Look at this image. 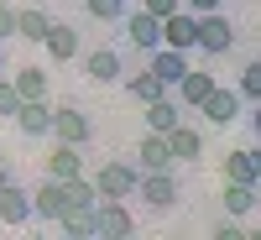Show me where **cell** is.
<instances>
[{"label":"cell","instance_id":"5b68a950","mask_svg":"<svg viewBox=\"0 0 261 240\" xmlns=\"http://www.w3.org/2000/svg\"><path fill=\"white\" fill-rule=\"evenodd\" d=\"M94 235H105V240H125L130 235V214H125L120 199H99L94 204Z\"/></svg>","mask_w":261,"mask_h":240},{"label":"cell","instance_id":"603a6c76","mask_svg":"<svg viewBox=\"0 0 261 240\" xmlns=\"http://www.w3.org/2000/svg\"><path fill=\"white\" fill-rule=\"evenodd\" d=\"M11 84H16L21 99H42V94H47V73H42V68H21Z\"/></svg>","mask_w":261,"mask_h":240},{"label":"cell","instance_id":"83f0119b","mask_svg":"<svg viewBox=\"0 0 261 240\" xmlns=\"http://www.w3.org/2000/svg\"><path fill=\"white\" fill-rule=\"evenodd\" d=\"M241 99H261V63H251L241 73Z\"/></svg>","mask_w":261,"mask_h":240},{"label":"cell","instance_id":"5bb4252c","mask_svg":"<svg viewBox=\"0 0 261 240\" xmlns=\"http://www.w3.org/2000/svg\"><path fill=\"white\" fill-rule=\"evenodd\" d=\"M151 73L172 89V84L188 73V52H178V47H151Z\"/></svg>","mask_w":261,"mask_h":240},{"label":"cell","instance_id":"e0dca14e","mask_svg":"<svg viewBox=\"0 0 261 240\" xmlns=\"http://www.w3.org/2000/svg\"><path fill=\"white\" fill-rule=\"evenodd\" d=\"M79 172H84L79 146H73V141H58V146H53V157H47V178H79Z\"/></svg>","mask_w":261,"mask_h":240},{"label":"cell","instance_id":"7402d4cb","mask_svg":"<svg viewBox=\"0 0 261 240\" xmlns=\"http://www.w3.org/2000/svg\"><path fill=\"white\" fill-rule=\"evenodd\" d=\"M63 188H68V209H94L99 204V188L84 183V178H63ZM68 209H63V214H68ZM63 214H58V220H63Z\"/></svg>","mask_w":261,"mask_h":240},{"label":"cell","instance_id":"44dd1931","mask_svg":"<svg viewBox=\"0 0 261 240\" xmlns=\"http://www.w3.org/2000/svg\"><path fill=\"white\" fill-rule=\"evenodd\" d=\"M178 120H183V110H178V104H172L167 94L146 104V125H151V130H162V136H167V130H172V125H178Z\"/></svg>","mask_w":261,"mask_h":240},{"label":"cell","instance_id":"3957f363","mask_svg":"<svg viewBox=\"0 0 261 240\" xmlns=\"http://www.w3.org/2000/svg\"><path fill=\"white\" fill-rule=\"evenodd\" d=\"M230 47H235V26H230L220 11H204V16H199V52L220 58V52H230Z\"/></svg>","mask_w":261,"mask_h":240},{"label":"cell","instance_id":"9a60e30c","mask_svg":"<svg viewBox=\"0 0 261 240\" xmlns=\"http://www.w3.org/2000/svg\"><path fill=\"white\" fill-rule=\"evenodd\" d=\"M167 146H172V157H178V162H199V157H204V136H199L193 125H183V120L167 130Z\"/></svg>","mask_w":261,"mask_h":240},{"label":"cell","instance_id":"4316f807","mask_svg":"<svg viewBox=\"0 0 261 240\" xmlns=\"http://www.w3.org/2000/svg\"><path fill=\"white\" fill-rule=\"evenodd\" d=\"M84 11L94 21H125V0H84Z\"/></svg>","mask_w":261,"mask_h":240},{"label":"cell","instance_id":"9c48e42d","mask_svg":"<svg viewBox=\"0 0 261 240\" xmlns=\"http://www.w3.org/2000/svg\"><path fill=\"white\" fill-rule=\"evenodd\" d=\"M136 157H141V172H172V162H178L162 130H146V141H141V151H136Z\"/></svg>","mask_w":261,"mask_h":240},{"label":"cell","instance_id":"277c9868","mask_svg":"<svg viewBox=\"0 0 261 240\" xmlns=\"http://www.w3.org/2000/svg\"><path fill=\"white\" fill-rule=\"evenodd\" d=\"M136 193H141L146 209H172V204H178V183H172V172H141Z\"/></svg>","mask_w":261,"mask_h":240},{"label":"cell","instance_id":"4fadbf2b","mask_svg":"<svg viewBox=\"0 0 261 240\" xmlns=\"http://www.w3.org/2000/svg\"><path fill=\"white\" fill-rule=\"evenodd\" d=\"M42 47H47L53 63H68V58H79V32L68 26V21H53L47 37H42Z\"/></svg>","mask_w":261,"mask_h":240},{"label":"cell","instance_id":"6da1fadb","mask_svg":"<svg viewBox=\"0 0 261 240\" xmlns=\"http://www.w3.org/2000/svg\"><path fill=\"white\" fill-rule=\"evenodd\" d=\"M162 47H178V52H193L199 47V16L193 11H172V16H162Z\"/></svg>","mask_w":261,"mask_h":240},{"label":"cell","instance_id":"7a4b0ae2","mask_svg":"<svg viewBox=\"0 0 261 240\" xmlns=\"http://www.w3.org/2000/svg\"><path fill=\"white\" fill-rule=\"evenodd\" d=\"M136 178L141 172L130 162H105L94 172V188H99V199H130V193H136Z\"/></svg>","mask_w":261,"mask_h":240},{"label":"cell","instance_id":"4dcf8cb0","mask_svg":"<svg viewBox=\"0 0 261 240\" xmlns=\"http://www.w3.org/2000/svg\"><path fill=\"white\" fill-rule=\"evenodd\" d=\"M16 37V6H0V42Z\"/></svg>","mask_w":261,"mask_h":240},{"label":"cell","instance_id":"ba28073f","mask_svg":"<svg viewBox=\"0 0 261 240\" xmlns=\"http://www.w3.org/2000/svg\"><path fill=\"white\" fill-rule=\"evenodd\" d=\"M47 136L84 146V141H89V120H84V115L73 110V104H58V110H53V125H47Z\"/></svg>","mask_w":261,"mask_h":240},{"label":"cell","instance_id":"8d00e7d4","mask_svg":"<svg viewBox=\"0 0 261 240\" xmlns=\"http://www.w3.org/2000/svg\"><path fill=\"white\" fill-rule=\"evenodd\" d=\"M256 204H261V183H256Z\"/></svg>","mask_w":261,"mask_h":240},{"label":"cell","instance_id":"d6a6232c","mask_svg":"<svg viewBox=\"0 0 261 240\" xmlns=\"http://www.w3.org/2000/svg\"><path fill=\"white\" fill-rule=\"evenodd\" d=\"M246 157H251V178L261 183V146H256V151H246Z\"/></svg>","mask_w":261,"mask_h":240},{"label":"cell","instance_id":"cb8c5ba5","mask_svg":"<svg viewBox=\"0 0 261 240\" xmlns=\"http://www.w3.org/2000/svg\"><path fill=\"white\" fill-rule=\"evenodd\" d=\"M130 94H136L141 104H151V99H162V94H167V84L146 68V73H136V78H130Z\"/></svg>","mask_w":261,"mask_h":240},{"label":"cell","instance_id":"2e32d148","mask_svg":"<svg viewBox=\"0 0 261 240\" xmlns=\"http://www.w3.org/2000/svg\"><path fill=\"white\" fill-rule=\"evenodd\" d=\"M84 73H89L94 84H115L120 78V52L115 47H94L89 58H84Z\"/></svg>","mask_w":261,"mask_h":240},{"label":"cell","instance_id":"e575fe53","mask_svg":"<svg viewBox=\"0 0 261 240\" xmlns=\"http://www.w3.org/2000/svg\"><path fill=\"white\" fill-rule=\"evenodd\" d=\"M0 183H11V172H6V162H0Z\"/></svg>","mask_w":261,"mask_h":240},{"label":"cell","instance_id":"d590c367","mask_svg":"<svg viewBox=\"0 0 261 240\" xmlns=\"http://www.w3.org/2000/svg\"><path fill=\"white\" fill-rule=\"evenodd\" d=\"M0 73H6V52H0Z\"/></svg>","mask_w":261,"mask_h":240},{"label":"cell","instance_id":"836d02e7","mask_svg":"<svg viewBox=\"0 0 261 240\" xmlns=\"http://www.w3.org/2000/svg\"><path fill=\"white\" fill-rule=\"evenodd\" d=\"M256 136H261V99H256Z\"/></svg>","mask_w":261,"mask_h":240},{"label":"cell","instance_id":"f546056e","mask_svg":"<svg viewBox=\"0 0 261 240\" xmlns=\"http://www.w3.org/2000/svg\"><path fill=\"white\" fill-rule=\"evenodd\" d=\"M178 6H183V0H141V11H151L157 21H162V16H172Z\"/></svg>","mask_w":261,"mask_h":240},{"label":"cell","instance_id":"d6986e66","mask_svg":"<svg viewBox=\"0 0 261 240\" xmlns=\"http://www.w3.org/2000/svg\"><path fill=\"white\" fill-rule=\"evenodd\" d=\"M220 204H225V214H230V220H241V214H251V209H256V183H225Z\"/></svg>","mask_w":261,"mask_h":240},{"label":"cell","instance_id":"1f68e13d","mask_svg":"<svg viewBox=\"0 0 261 240\" xmlns=\"http://www.w3.org/2000/svg\"><path fill=\"white\" fill-rule=\"evenodd\" d=\"M183 11H193V16H204V11H220V0H183Z\"/></svg>","mask_w":261,"mask_h":240},{"label":"cell","instance_id":"484cf974","mask_svg":"<svg viewBox=\"0 0 261 240\" xmlns=\"http://www.w3.org/2000/svg\"><path fill=\"white\" fill-rule=\"evenodd\" d=\"M225 183H256V178H251V157H246V151H230V157H225Z\"/></svg>","mask_w":261,"mask_h":240},{"label":"cell","instance_id":"8fae6325","mask_svg":"<svg viewBox=\"0 0 261 240\" xmlns=\"http://www.w3.org/2000/svg\"><path fill=\"white\" fill-rule=\"evenodd\" d=\"M16 125L27 130V136H47V125H53L47 94H42V99H21V104H16Z\"/></svg>","mask_w":261,"mask_h":240},{"label":"cell","instance_id":"ffe728a7","mask_svg":"<svg viewBox=\"0 0 261 240\" xmlns=\"http://www.w3.org/2000/svg\"><path fill=\"white\" fill-rule=\"evenodd\" d=\"M47 26H53V16H47V11H37V6L16 11V37H27V42H42V37H47Z\"/></svg>","mask_w":261,"mask_h":240},{"label":"cell","instance_id":"52a82bcc","mask_svg":"<svg viewBox=\"0 0 261 240\" xmlns=\"http://www.w3.org/2000/svg\"><path fill=\"white\" fill-rule=\"evenodd\" d=\"M199 115H204L209 125H230L235 115H241V89H220V84H214L209 99L199 104Z\"/></svg>","mask_w":261,"mask_h":240},{"label":"cell","instance_id":"d4e9b609","mask_svg":"<svg viewBox=\"0 0 261 240\" xmlns=\"http://www.w3.org/2000/svg\"><path fill=\"white\" fill-rule=\"evenodd\" d=\"M63 230H68L73 240L94 235V209H68V214H63Z\"/></svg>","mask_w":261,"mask_h":240},{"label":"cell","instance_id":"30bf717a","mask_svg":"<svg viewBox=\"0 0 261 240\" xmlns=\"http://www.w3.org/2000/svg\"><path fill=\"white\" fill-rule=\"evenodd\" d=\"M0 220L6 225H27L32 220V193L21 183H0Z\"/></svg>","mask_w":261,"mask_h":240},{"label":"cell","instance_id":"f1b7e54d","mask_svg":"<svg viewBox=\"0 0 261 240\" xmlns=\"http://www.w3.org/2000/svg\"><path fill=\"white\" fill-rule=\"evenodd\" d=\"M16 104H21V94H16V84L0 73V115H16Z\"/></svg>","mask_w":261,"mask_h":240},{"label":"cell","instance_id":"7c38bea8","mask_svg":"<svg viewBox=\"0 0 261 240\" xmlns=\"http://www.w3.org/2000/svg\"><path fill=\"white\" fill-rule=\"evenodd\" d=\"M63 209H68V188H63V178H47L32 193V214H42V220H58Z\"/></svg>","mask_w":261,"mask_h":240},{"label":"cell","instance_id":"ac0fdd59","mask_svg":"<svg viewBox=\"0 0 261 240\" xmlns=\"http://www.w3.org/2000/svg\"><path fill=\"white\" fill-rule=\"evenodd\" d=\"M172 89H178V99H183V104H193V110H199V104L209 99V89H214V78H209V73H199V68H188L178 84H172Z\"/></svg>","mask_w":261,"mask_h":240},{"label":"cell","instance_id":"8992f818","mask_svg":"<svg viewBox=\"0 0 261 240\" xmlns=\"http://www.w3.org/2000/svg\"><path fill=\"white\" fill-rule=\"evenodd\" d=\"M125 37H130V47L151 52V47H162V21L151 11H125Z\"/></svg>","mask_w":261,"mask_h":240}]
</instances>
